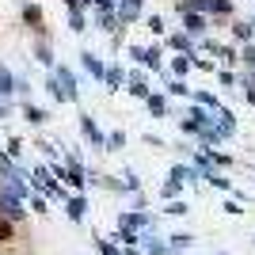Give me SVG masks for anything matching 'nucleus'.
<instances>
[{
    "instance_id": "1",
    "label": "nucleus",
    "mask_w": 255,
    "mask_h": 255,
    "mask_svg": "<svg viewBox=\"0 0 255 255\" xmlns=\"http://www.w3.org/2000/svg\"><path fill=\"white\" fill-rule=\"evenodd\" d=\"M8 236H11V225L4 221V217H0V240H8Z\"/></svg>"
}]
</instances>
